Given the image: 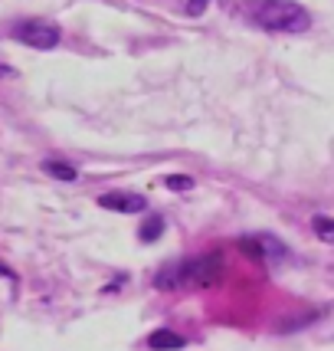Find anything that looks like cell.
Masks as SVG:
<instances>
[{
  "label": "cell",
  "mask_w": 334,
  "mask_h": 351,
  "mask_svg": "<svg viewBox=\"0 0 334 351\" xmlns=\"http://www.w3.org/2000/svg\"><path fill=\"white\" fill-rule=\"evenodd\" d=\"M223 276V256L220 253H203V256H190L183 263H174L154 276V286L161 292H177V289H210Z\"/></svg>",
  "instance_id": "obj_1"
},
{
  "label": "cell",
  "mask_w": 334,
  "mask_h": 351,
  "mask_svg": "<svg viewBox=\"0 0 334 351\" xmlns=\"http://www.w3.org/2000/svg\"><path fill=\"white\" fill-rule=\"evenodd\" d=\"M253 20L269 33H308L311 27V14L298 0H259Z\"/></svg>",
  "instance_id": "obj_2"
},
{
  "label": "cell",
  "mask_w": 334,
  "mask_h": 351,
  "mask_svg": "<svg viewBox=\"0 0 334 351\" xmlns=\"http://www.w3.org/2000/svg\"><path fill=\"white\" fill-rule=\"evenodd\" d=\"M62 30L53 23V20H43V16H33V20H20L14 27V40L33 46V49H53L60 43Z\"/></svg>",
  "instance_id": "obj_3"
},
{
  "label": "cell",
  "mask_w": 334,
  "mask_h": 351,
  "mask_svg": "<svg viewBox=\"0 0 334 351\" xmlns=\"http://www.w3.org/2000/svg\"><path fill=\"white\" fill-rule=\"evenodd\" d=\"M99 207L115 210V214H144L148 210V200L144 194H128V191H108L99 197Z\"/></svg>",
  "instance_id": "obj_4"
},
{
  "label": "cell",
  "mask_w": 334,
  "mask_h": 351,
  "mask_svg": "<svg viewBox=\"0 0 334 351\" xmlns=\"http://www.w3.org/2000/svg\"><path fill=\"white\" fill-rule=\"evenodd\" d=\"M183 345H187L183 335L170 332V328H157V332H151V338H148V348H154V351H177V348H183Z\"/></svg>",
  "instance_id": "obj_5"
},
{
  "label": "cell",
  "mask_w": 334,
  "mask_h": 351,
  "mask_svg": "<svg viewBox=\"0 0 334 351\" xmlns=\"http://www.w3.org/2000/svg\"><path fill=\"white\" fill-rule=\"evenodd\" d=\"M161 233H164V217H144L141 220V227H138V240L141 243H154V240H161Z\"/></svg>",
  "instance_id": "obj_6"
},
{
  "label": "cell",
  "mask_w": 334,
  "mask_h": 351,
  "mask_svg": "<svg viewBox=\"0 0 334 351\" xmlns=\"http://www.w3.org/2000/svg\"><path fill=\"white\" fill-rule=\"evenodd\" d=\"M43 171L56 181H76L79 178V171L73 165H66V161H43Z\"/></svg>",
  "instance_id": "obj_7"
},
{
  "label": "cell",
  "mask_w": 334,
  "mask_h": 351,
  "mask_svg": "<svg viewBox=\"0 0 334 351\" xmlns=\"http://www.w3.org/2000/svg\"><path fill=\"white\" fill-rule=\"evenodd\" d=\"M311 227H315V233L321 237V243H334V220L328 214H318L311 220Z\"/></svg>",
  "instance_id": "obj_8"
},
{
  "label": "cell",
  "mask_w": 334,
  "mask_h": 351,
  "mask_svg": "<svg viewBox=\"0 0 334 351\" xmlns=\"http://www.w3.org/2000/svg\"><path fill=\"white\" fill-rule=\"evenodd\" d=\"M164 184L170 191H194V178H187V174H167Z\"/></svg>",
  "instance_id": "obj_9"
},
{
  "label": "cell",
  "mask_w": 334,
  "mask_h": 351,
  "mask_svg": "<svg viewBox=\"0 0 334 351\" xmlns=\"http://www.w3.org/2000/svg\"><path fill=\"white\" fill-rule=\"evenodd\" d=\"M207 3H210V0H187V16H200L207 10Z\"/></svg>",
  "instance_id": "obj_10"
},
{
  "label": "cell",
  "mask_w": 334,
  "mask_h": 351,
  "mask_svg": "<svg viewBox=\"0 0 334 351\" xmlns=\"http://www.w3.org/2000/svg\"><path fill=\"white\" fill-rule=\"evenodd\" d=\"M14 76H16V69H14V66H7V62L0 60V79H14Z\"/></svg>",
  "instance_id": "obj_11"
}]
</instances>
